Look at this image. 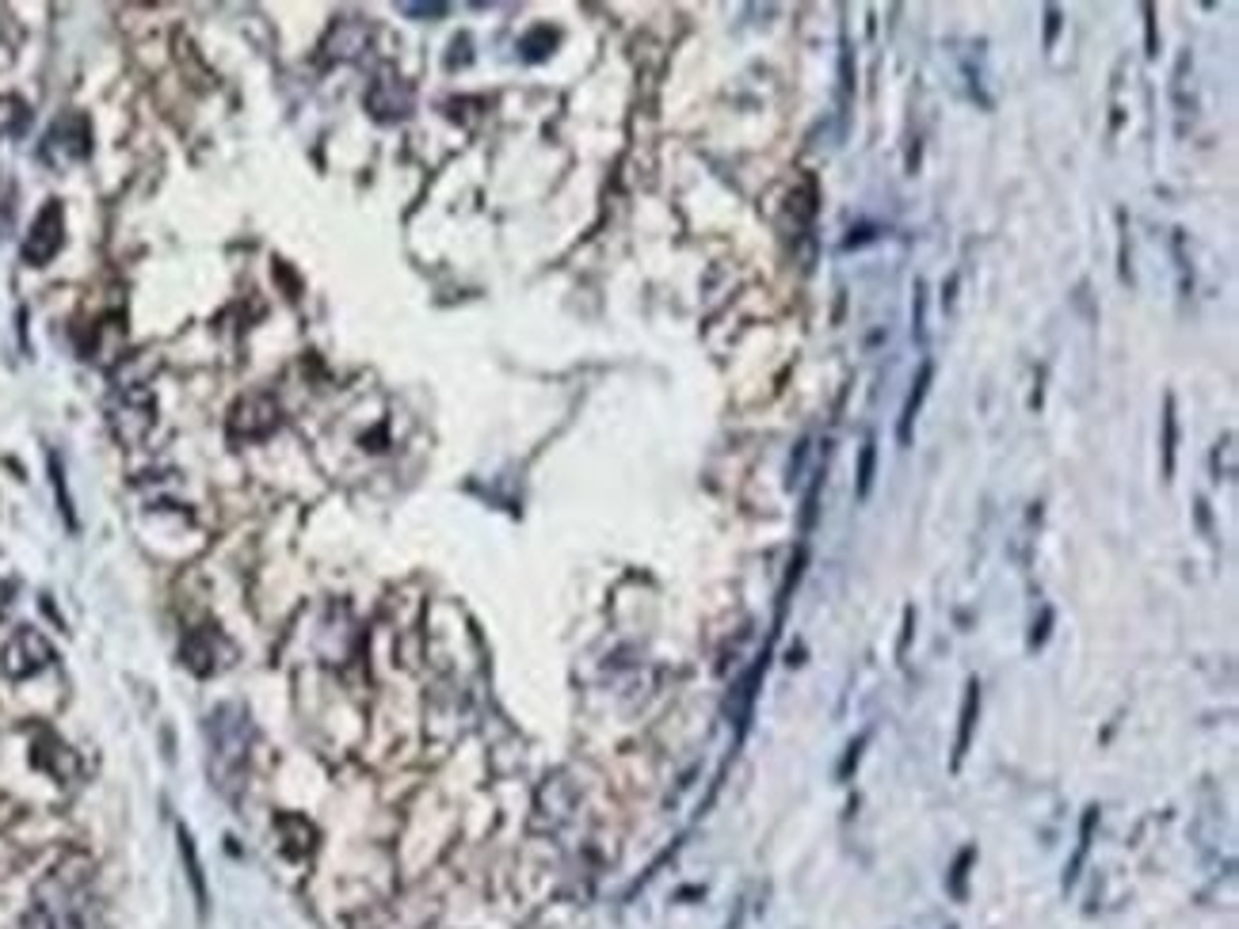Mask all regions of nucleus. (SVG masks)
Wrapping results in <instances>:
<instances>
[{"label": "nucleus", "mask_w": 1239, "mask_h": 929, "mask_svg": "<svg viewBox=\"0 0 1239 929\" xmlns=\"http://www.w3.org/2000/svg\"><path fill=\"white\" fill-rule=\"evenodd\" d=\"M210 739V777L218 789H237L245 781L248 747H252V720L240 705H218L207 720Z\"/></svg>", "instance_id": "f257e3e1"}, {"label": "nucleus", "mask_w": 1239, "mask_h": 929, "mask_svg": "<svg viewBox=\"0 0 1239 929\" xmlns=\"http://www.w3.org/2000/svg\"><path fill=\"white\" fill-rule=\"evenodd\" d=\"M88 153H92V127H88V114L66 111L50 122L47 133H42L39 160L47 168H53V172H66V168L80 164Z\"/></svg>", "instance_id": "f03ea898"}, {"label": "nucleus", "mask_w": 1239, "mask_h": 929, "mask_svg": "<svg viewBox=\"0 0 1239 929\" xmlns=\"http://www.w3.org/2000/svg\"><path fill=\"white\" fill-rule=\"evenodd\" d=\"M107 423L122 442L146 439V431L153 427V392L146 386L115 389V397L107 400Z\"/></svg>", "instance_id": "7ed1b4c3"}, {"label": "nucleus", "mask_w": 1239, "mask_h": 929, "mask_svg": "<svg viewBox=\"0 0 1239 929\" xmlns=\"http://www.w3.org/2000/svg\"><path fill=\"white\" fill-rule=\"evenodd\" d=\"M279 423H283V412L267 392H248V397H240L234 404V412H229V434H234V439H248V442L267 439Z\"/></svg>", "instance_id": "20e7f679"}, {"label": "nucleus", "mask_w": 1239, "mask_h": 929, "mask_svg": "<svg viewBox=\"0 0 1239 929\" xmlns=\"http://www.w3.org/2000/svg\"><path fill=\"white\" fill-rule=\"evenodd\" d=\"M61 244H66V210H61V202H47L39 218L31 221V232L23 240V259L31 267H42L61 252Z\"/></svg>", "instance_id": "39448f33"}, {"label": "nucleus", "mask_w": 1239, "mask_h": 929, "mask_svg": "<svg viewBox=\"0 0 1239 929\" xmlns=\"http://www.w3.org/2000/svg\"><path fill=\"white\" fill-rule=\"evenodd\" d=\"M50 659H53L50 640L42 637L39 629L23 625V629H16L12 640L4 645V675L8 678H31V675H39L42 667H50Z\"/></svg>", "instance_id": "423d86ee"}, {"label": "nucleus", "mask_w": 1239, "mask_h": 929, "mask_svg": "<svg viewBox=\"0 0 1239 929\" xmlns=\"http://www.w3.org/2000/svg\"><path fill=\"white\" fill-rule=\"evenodd\" d=\"M234 656H237L234 645H229L218 629H195L191 637L184 640V663L191 667L195 675L226 671V667L234 663Z\"/></svg>", "instance_id": "0eeeda50"}, {"label": "nucleus", "mask_w": 1239, "mask_h": 929, "mask_svg": "<svg viewBox=\"0 0 1239 929\" xmlns=\"http://www.w3.org/2000/svg\"><path fill=\"white\" fill-rule=\"evenodd\" d=\"M931 378H934V362L926 359V362L920 366V373H915V381H912V392H908V400H904V412H900V427H896V439H900V446L912 442V423H915V416H920V408H923V400H926V389H931Z\"/></svg>", "instance_id": "6e6552de"}, {"label": "nucleus", "mask_w": 1239, "mask_h": 929, "mask_svg": "<svg viewBox=\"0 0 1239 929\" xmlns=\"http://www.w3.org/2000/svg\"><path fill=\"white\" fill-rule=\"evenodd\" d=\"M977 717H980V682H977V678H969V686H965V701H961V728H958V743H953V770H958V766L965 762V755H969V743H973V728H977Z\"/></svg>", "instance_id": "1a4fd4ad"}, {"label": "nucleus", "mask_w": 1239, "mask_h": 929, "mask_svg": "<svg viewBox=\"0 0 1239 929\" xmlns=\"http://www.w3.org/2000/svg\"><path fill=\"white\" fill-rule=\"evenodd\" d=\"M31 127V111L16 96H0V138H20Z\"/></svg>", "instance_id": "9d476101"}, {"label": "nucleus", "mask_w": 1239, "mask_h": 929, "mask_svg": "<svg viewBox=\"0 0 1239 929\" xmlns=\"http://www.w3.org/2000/svg\"><path fill=\"white\" fill-rule=\"evenodd\" d=\"M176 835H180V853H184V865H187V880H191V888H195V899H199V907H207V880H202V865H199V857H195L191 835H187L184 823L176 827Z\"/></svg>", "instance_id": "9b49d317"}, {"label": "nucleus", "mask_w": 1239, "mask_h": 929, "mask_svg": "<svg viewBox=\"0 0 1239 929\" xmlns=\"http://www.w3.org/2000/svg\"><path fill=\"white\" fill-rule=\"evenodd\" d=\"M1174 442H1179V419H1174V397L1167 392L1163 404V477L1174 472Z\"/></svg>", "instance_id": "f8f14e48"}, {"label": "nucleus", "mask_w": 1239, "mask_h": 929, "mask_svg": "<svg viewBox=\"0 0 1239 929\" xmlns=\"http://www.w3.org/2000/svg\"><path fill=\"white\" fill-rule=\"evenodd\" d=\"M1094 823H1099V808H1087L1083 827H1080V846H1076V857H1072V865H1068V872H1064V883H1068V888H1072L1076 877H1080V865H1083L1087 850H1091V830H1094Z\"/></svg>", "instance_id": "ddd939ff"}, {"label": "nucleus", "mask_w": 1239, "mask_h": 929, "mask_svg": "<svg viewBox=\"0 0 1239 929\" xmlns=\"http://www.w3.org/2000/svg\"><path fill=\"white\" fill-rule=\"evenodd\" d=\"M873 469H878V442L866 439L862 442V453H859V499L870 496L873 488Z\"/></svg>", "instance_id": "4468645a"}, {"label": "nucleus", "mask_w": 1239, "mask_h": 929, "mask_svg": "<svg viewBox=\"0 0 1239 929\" xmlns=\"http://www.w3.org/2000/svg\"><path fill=\"white\" fill-rule=\"evenodd\" d=\"M969 861H973V850H965V853L958 857V865H953V883H950V888H953V896H958V899H965V869H969Z\"/></svg>", "instance_id": "2eb2a0df"}, {"label": "nucleus", "mask_w": 1239, "mask_h": 929, "mask_svg": "<svg viewBox=\"0 0 1239 929\" xmlns=\"http://www.w3.org/2000/svg\"><path fill=\"white\" fill-rule=\"evenodd\" d=\"M866 739H870V736H859V739H854V743H851V755H846V762L840 766V777H851V766H859V755H862V747H866Z\"/></svg>", "instance_id": "dca6fc26"}, {"label": "nucleus", "mask_w": 1239, "mask_h": 929, "mask_svg": "<svg viewBox=\"0 0 1239 929\" xmlns=\"http://www.w3.org/2000/svg\"><path fill=\"white\" fill-rule=\"evenodd\" d=\"M405 12L408 16H443L447 8L443 4H405Z\"/></svg>", "instance_id": "f3484780"}, {"label": "nucleus", "mask_w": 1239, "mask_h": 929, "mask_svg": "<svg viewBox=\"0 0 1239 929\" xmlns=\"http://www.w3.org/2000/svg\"><path fill=\"white\" fill-rule=\"evenodd\" d=\"M912 621H915V613L908 610V613H904V632H900V648H896V656H904V651H908V640H912Z\"/></svg>", "instance_id": "a211bd4d"}, {"label": "nucleus", "mask_w": 1239, "mask_h": 929, "mask_svg": "<svg viewBox=\"0 0 1239 929\" xmlns=\"http://www.w3.org/2000/svg\"><path fill=\"white\" fill-rule=\"evenodd\" d=\"M1057 31H1060V16L1053 12V8H1049V34H1045V47H1053Z\"/></svg>", "instance_id": "6ab92c4d"}, {"label": "nucleus", "mask_w": 1239, "mask_h": 929, "mask_svg": "<svg viewBox=\"0 0 1239 929\" xmlns=\"http://www.w3.org/2000/svg\"><path fill=\"white\" fill-rule=\"evenodd\" d=\"M1148 16V53H1156V23H1152V8H1144Z\"/></svg>", "instance_id": "aec40b11"}]
</instances>
